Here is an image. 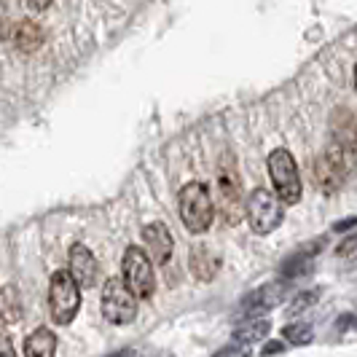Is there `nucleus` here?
Instances as JSON below:
<instances>
[{
    "mask_svg": "<svg viewBox=\"0 0 357 357\" xmlns=\"http://www.w3.org/2000/svg\"><path fill=\"white\" fill-rule=\"evenodd\" d=\"M245 213L250 220V229L255 234H271L282 223V202L268 188H255L245 204Z\"/></svg>",
    "mask_w": 357,
    "mask_h": 357,
    "instance_id": "39448f33",
    "label": "nucleus"
},
{
    "mask_svg": "<svg viewBox=\"0 0 357 357\" xmlns=\"http://www.w3.org/2000/svg\"><path fill=\"white\" fill-rule=\"evenodd\" d=\"M215 268H218V258L210 261V250L207 248H197V252H194V271H197L199 280H213Z\"/></svg>",
    "mask_w": 357,
    "mask_h": 357,
    "instance_id": "f3484780",
    "label": "nucleus"
},
{
    "mask_svg": "<svg viewBox=\"0 0 357 357\" xmlns=\"http://www.w3.org/2000/svg\"><path fill=\"white\" fill-rule=\"evenodd\" d=\"M6 30H8V24H6V22H3V19H0V40H3V38L8 36V33H6Z\"/></svg>",
    "mask_w": 357,
    "mask_h": 357,
    "instance_id": "393cba45",
    "label": "nucleus"
},
{
    "mask_svg": "<svg viewBox=\"0 0 357 357\" xmlns=\"http://www.w3.org/2000/svg\"><path fill=\"white\" fill-rule=\"evenodd\" d=\"M285 290L287 285L285 282H268V285L258 287L255 293H250L242 306H239V314L242 317H258L261 312H268L271 306H277L282 298H285Z\"/></svg>",
    "mask_w": 357,
    "mask_h": 357,
    "instance_id": "9d476101",
    "label": "nucleus"
},
{
    "mask_svg": "<svg viewBox=\"0 0 357 357\" xmlns=\"http://www.w3.org/2000/svg\"><path fill=\"white\" fill-rule=\"evenodd\" d=\"M178 207H180V220H183V226L191 234H204L213 226L215 204H213V197H210V188L204 183L194 180V183L183 185L178 197Z\"/></svg>",
    "mask_w": 357,
    "mask_h": 357,
    "instance_id": "f257e3e1",
    "label": "nucleus"
},
{
    "mask_svg": "<svg viewBox=\"0 0 357 357\" xmlns=\"http://www.w3.org/2000/svg\"><path fill=\"white\" fill-rule=\"evenodd\" d=\"M116 357H137V355H132V352H124V355H116Z\"/></svg>",
    "mask_w": 357,
    "mask_h": 357,
    "instance_id": "a878e982",
    "label": "nucleus"
},
{
    "mask_svg": "<svg viewBox=\"0 0 357 357\" xmlns=\"http://www.w3.org/2000/svg\"><path fill=\"white\" fill-rule=\"evenodd\" d=\"M218 188H220V207L226 220L236 223L239 220V210H242V202H239V180L236 175H229V169H220L218 175Z\"/></svg>",
    "mask_w": 357,
    "mask_h": 357,
    "instance_id": "9b49d317",
    "label": "nucleus"
},
{
    "mask_svg": "<svg viewBox=\"0 0 357 357\" xmlns=\"http://www.w3.org/2000/svg\"><path fill=\"white\" fill-rule=\"evenodd\" d=\"M317 252H320V242H312V245H306L304 250L293 252V255L287 258L285 264H282V274H285L287 280L309 274V268H312V261H314V255H317Z\"/></svg>",
    "mask_w": 357,
    "mask_h": 357,
    "instance_id": "ddd939ff",
    "label": "nucleus"
},
{
    "mask_svg": "<svg viewBox=\"0 0 357 357\" xmlns=\"http://www.w3.org/2000/svg\"><path fill=\"white\" fill-rule=\"evenodd\" d=\"M0 357H17L14 352V344H11V336L0 331Z\"/></svg>",
    "mask_w": 357,
    "mask_h": 357,
    "instance_id": "412c9836",
    "label": "nucleus"
},
{
    "mask_svg": "<svg viewBox=\"0 0 357 357\" xmlns=\"http://www.w3.org/2000/svg\"><path fill=\"white\" fill-rule=\"evenodd\" d=\"M0 314L8 322H19L22 320V301H19L17 290L11 285H6L0 290Z\"/></svg>",
    "mask_w": 357,
    "mask_h": 357,
    "instance_id": "2eb2a0df",
    "label": "nucleus"
},
{
    "mask_svg": "<svg viewBox=\"0 0 357 357\" xmlns=\"http://www.w3.org/2000/svg\"><path fill=\"white\" fill-rule=\"evenodd\" d=\"M352 223H355V218H347V220H341V223H336V231H347V229H352Z\"/></svg>",
    "mask_w": 357,
    "mask_h": 357,
    "instance_id": "b1692460",
    "label": "nucleus"
},
{
    "mask_svg": "<svg viewBox=\"0 0 357 357\" xmlns=\"http://www.w3.org/2000/svg\"><path fill=\"white\" fill-rule=\"evenodd\" d=\"M268 333V322L266 320H252L250 325H245V328H239L236 333H234V339L236 344H245V347H250L252 341L264 339Z\"/></svg>",
    "mask_w": 357,
    "mask_h": 357,
    "instance_id": "dca6fc26",
    "label": "nucleus"
},
{
    "mask_svg": "<svg viewBox=\"0 0 357 357\" xmlns=\"http://www.w3.org/2000/svg\"><path fill=\"white\" fill-rule=\"evenodd\" d=\"M68 274L78 287H94L97 277H100V264L94 258V252L86 245H73L70 255H68Z\"/></svg>",
    "mask_w": 357,
    "mask_h": 357,
    "instance_id": "6e6552de",
    "label": "nucleus"
},
{
    "mask_svg": "<svg viewBox=\"0 0 357 357\" xmlns=\"http://www.w3.org/2000/svg\"><path fill=\"white\" fill-rule=\"evenodd\" d=\"M282 336H285L287 344H296V347L309 344V341H312V325H306V322L285 325V328H282Z\"/></svg>",
    "mask_w": 357,
    "mask_h": 357,
    "instance_id": "a211bd4d",
    "label": "nucleus"
},
{
    "mask_svg": "<svg viewBox=\"0 0 357 357\" xmlns=\"http://www.w3.org/2000/svg\"><path fill=\"white\" fill-rule=\"evenodd\" d=\"M268 175L274 183L277 199L282 204H296L301 199V175H298L296 159L287 148H277L268 153Z\"/></svg>",
    "mask_w": 357,
    "mask_h": 357,
    "instance_id": "7ed1b4c3",
    "label": "nucleus"
},
{
    "mask_svg": "<svg viewBox=\"0 0 357 357\" xmlns=\"http://www.w3.org/2000/svg\"><path fill=\"white\" fill-rule=\"evenodd\" d=\"M312 172H314V183L320 185L325 194L339 191L341 183H344V175H347V159H344L341 143L331 145L320 159H317V164L312 167Z\"/></svg>",
    "mask_w": 357,
    "mask_h": 357,
    "instance_id": "0eeeda50",
    "label": "nucleus"
},
{
    "mask_svg": "<svg viewBox=\"0 0 357 357\" xmlns=\"http://www.w3.org/2000/svg\"><path fill=\"white\" fill-rule=\"evenodd\" d=\"M49 312L56 325H70L81 312V287L73 282L68 271H54L49 282Z\"/></svg>",
    "mask_w": 357,
    "mask_h": 357,
    "instance_id": "f03ea898",
    "label": "nucleus"
},
{
    "mask_svg": "<svg viewBox=\"0 0 357 357\" xmlns=\"http://www.w3.org/2000/svg\"><path fill=\"white\" fill-rule=\"evenodd\" d=\"M102 317L113 325H129L137 317V298L126 290L121 277H110L102 285Z\"/></svg>",
    "mask_w": 357,
    "mask_h": 357,
    "instance_id": "423d86ee",
    "label": "nucleus"
},
{
    "mask_svg": "<svg viewBox=\"0 0 357 357\" xmlns=\"http://www.w3.org/2000/svg\"><path fill=\"white\" fill-rule=\"evenodd\" d=\"M143 242H145V255L151 258V264H167L172 258V250H175V239L169 229L164 223H151L143 229Z\"/></svg>",
    "mask_w": 357,
    "mask_h": 357,
    "instance_id": "1a4fd4ad",
    "label": "nucleus"
},
{
    "mask_svg": "<svg viewBox=\"0 0 357 357\" xmlns=\"http://www.w3.org/2000/svg\"><path fill=\"white\" fill-rule=\"evenodd\" d=\"M56 344L52 328H36L24 339V357H56Z\"/></svg>",
    "mask_w": 357,
    "mask_h": 357,
    "instance_id": "f8f14e48",
    "label": "nucleus"
},
{
    "mask_svg": "<svg viewBox=\"0 0 357 357\" xmlns=\"http://www.w3.org/2000/svg\"><path fill=\"white\" fill-rule=\"evenodd\" d=\"M317 298H320V290H304V293H298L296 301L290 304V314H304L309 306L317 304Z\"/></svg>",
    "mask_w": 357,
    "mask_h": 357,
    "instance_id": "6ab92c4d",
    "label": "nucleus"
},
{
    "mask_svg": "<svg viewBox=\"0 0 357 357\" xmlns=\"http://www.w3.org/2000/svg\"><path fill=\"white\" fill-rule=\"evenodd\" d=\"M121 282L126 285V290L135 296V298H151L153 290H156V274H153V264L151 258L145 255L143 248L137 245H129L124 252V261H121Z\"/></svg>",
    "mask_w": 357,
    "mask_h": 357,
    "instance_id": "20e7f679",
    "label": "nucleus"
},
{
    "mask_svg": "<svg viewBox=\"0 0 357 357\" xmlns=\"http://www.w3.org/2000/svg\"><path fill=\"white\" fill-rule=\"evenodd\" d=\"M14 43H17L19 52H24V54L38 52L40 43H43V30L38 27L36 22L24 19V22H19L17 30H14Z\"/></svg>",
    "mask_w": 357,
    "mask_h": 357,
    "instance_id": "4468645a",
    "label": "nucleus"
},
{
    "mask_svg": "<svg viewBox=\"0 0 357 357\" xmlns=\"http://www.w3.org/2000/svg\"><path fill=\"white\" fill-rule=\"evenodd\" d=\"M24 3H27V8H33V11H43V8L52 6V0H24Z\"/></svg>",
    "mask_w": 357,
    "mask_h": 357,
    "instance_id": "5701e85b",
    "label": "nucleus"
},
{
    "mask_svg": "<svg viewBox=\"0 0 357 357\" xmlns=\"http://www.w3.org/2000/svg\"><path fill=\"white\" fill-rule=\"evenodd\" d=\"M282 349H285V344H280V341H268L266 347H264V352H261V355H264V357L280 355V352H282Z\"/></svg>",
    "mask_w": 357,
    "mask_h": 357,
    "instance_id": "4be33fe9",
    "label": "nucleus"
},
{
    "mask_svg": "<svg viewBox=\"0 0 357 357\" xmlns=\"http://www.w3.org/2000/svg\"><path fill=\"white\" fill-rule=\"evenodd\" d=\"M215 357H250V347H245V344H236V341H231L229 347H223L220 352Z\"/></svg>",
    "mask_w": 357,
    "mask_h": 357,
    "instance_id": "aec40b11",
    "label": "nucleus"
}]
</instances>
